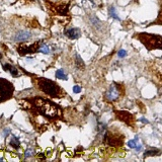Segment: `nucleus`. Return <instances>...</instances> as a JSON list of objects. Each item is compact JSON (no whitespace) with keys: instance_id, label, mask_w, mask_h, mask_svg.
<instances>
[{"instance_id":"obj_1","label":"nucleus","mask_w":162,"mask_h":162,"mask_svg":"<svg viewBox=\"0 0 162 162\" xmlns=\"http://www.w3.org/2000/svg\"><path fill=\"white\" fill-rule=\"evenodd\" d=\"M135 37L140 40V42L145 46L147 50L151 51L154 49H161L162 50V36L141 33L136 34Z\"/></svg>"},{"instance_id":"obj_2","label":"nucleus","mask_w":162,"mask_h":162,"mask_svg":"<svg viewBox=\"0 0 162 162\" xmlns=\"http://www.w3.org/2000/svg\"><path fill=\"white\" fill-rule=\"evenodd\" d=\"M39 86L45 93L49 94L50 96H57L60 91V88L54 81L40 78L39 79Z\"/></svg>"},{"instance_id":"obj_3","label":"nucleus","mask_w":162,"mask_h":162,"mask_svg":"<svg viewBox=\"0 0 162 162\" xmlns=\"http://www.w3.org/2000/svg\"><path fill=\"white\" fill-rule=\"evenodd\" d=\"M37 105L40 106V111L44 112L45 115H49L50 118H53L57 115V108L55 106L53 103L48 102L44 99H40V98H37L36 99Z\"/></svg>"},{"instance_id":"obj_4","label":"nucleus","mask_w":162,"mask_h":162,"mask_svg":"<svg viewBox=\"0 0 162 162\" xmlns=\"http://www.w3.org/2000/svg\"><path fill=\"white\" fill-rule=\"evenodd\" d=\"M13 86L5 79H0V102L6 100L12 95Z\"/></svg>"},{"instance_id":"obj_5","label":"nucleus","mask_w":162,"mask_h":162,"mask_svg":"<svg viewBox=\"0 0 162 162\" xmlns=\"http://www.w3.org/2000/svg\"><path fill=\"white\" fill-rule=\"evenodd\" d=\"M121 94V85L118 83H112L109 90L105 92V99L109 101H115L117 100Z\"/></svg>"},{"instance_id":"obj_6","label":"nucleus","mask_w":162,"mask_h":162,"mask_svg":"<svg viewBox=\"0 0 162 162\" xmlns=\"http://www.w3.org/2000/svg\"><path fill=\"white\" fill-rule=\"evenodd\" d=\"M39 42L34 43V45L31 46H25V45H21L19 46L17 51L20 55H25V54H30V53H34V52L39 51Z\"/></svg>"},{"instance_id":"obj_7","label":"nucleus","mask_w":162,"mask_h":162,"mask_svg":"<svg viewBox=\"0 0 162 162\" xmlns=\"http://www.w3.org/2000/svg\"><path fill=\"white\" fill-rule=\"evenodd\" d=\"M117 117L118 120H121L122 122H125L127 125L132 126L133 125V122H134V118L133 115L130 114L128 112H117Z\"/></svg>"},{"instance_id":"obj_8","label":"nucleus","mask_w":162,"mask_h":162,"mask_svg":"<svg viewBox=\"0 0 162 162\" xmlns=\"http://www.w3.org/2000/svg\"><path fill=\"white\" fill-rule=\"evenodd\" d=\"M65 34L67 36L69 39L71 40H76L81 36V31L79 28H70L65 31Z\"/></svg>"},{"instance_id":"obj_9","label":"nucleus","mask_w":162,"mask_h":162,"mask_svg":"<svg viewBox=\"0 0 162 162\" xmlns=\"http://www.w3.org/2000/svg\"><path fill=\"white\" fill-rule=\"evenodd\" d=\"M31 37V34L28 33V31H19L15 34L14 37V40H17V42H24V40H27L28 39H30Z\"/></svg>"},{"instance_id":"obj_10","label":"nucleus","mask_w":162,"mask_h":162,"mask_svg":"<svg viewBox=\"0 0 162 162\" xmlns=\"http://www.w3.org/2000/svg\"><path fill=\"white\" fill-rule=\"evenodd\" d=\"M3 69H4L5 71H9V73L12 75L13 77L19 76L18 70H17L15 67H13L12 65H10V64H4V65H3Z\"/></svg>"},{"instance_id":"obj_11","label":"nucleus","mask_w":162,"mask_h":162,"mask_svg":"<svg viewBox=\"0 0 162 162\" xmlns=\"http://www.w3.org/2000/svg\"><path fill=\"white\" fill-rule=\"evenodd\" d=\"M56 77L58 79H62V80H67L68 77L67 75L65 74V72L62 70V69H59V70L56 71Z\"/></svg>"},{"instance_id":"obj_12","label":"nucleus","mask_w":162,"mask_h":162,"mask_svg":"<svg viewBox=\"0 0 162 162\" xmlns=\"http://www.w3.org/2000/svg\"><path fill=\"white\" fill-rule=\"evenodd\" d=\"M9 144H10V146L13 147V148H18L19 145H20V142L18 140V138H16L15 136H12V138H11Z\"/></svg>"},{"instance_id":"obj_13","label":"nucleus","mask_w":162,"mask_h":162,"mask_svg":"<svg viewBox=\"0 0 162 162\" xmlns=\"http://www.w3.org/2000/svg\"><path fill=\"white\" fill-rule=\"evenodd\" d=\"M75 62H76V65L78 68H84V63H83L81 57H79V55L75 56Z\"/></svg>"},{"instance_id":"obj_14","label":"nucleus","mask_w":162,"mask_h":162,"mask_svg":"<svg viewBox=\"0 0 162 162\" xmlns=\"http://www.w3.org/2000/svg\"><path fill=\"white\" fill-rule=\"evenodd\" d=\"M58 12H59L60 14H66L67 13V11H68V4L67 5H63V6H59L58 7Z\"/></svg>"},{"instance_id":"obj_15","label":"nucleus","mask_w":162,"mask_h":162,"mask_svg":"<svg viewBox=\"0 0 162 162\" xmlns=\"http://www.w3.org/2000/svg\"><path fill=\"white\" fill-rule=\"evenodd\" d=\"M39 51L42 52V53H44V54H49V53H50L51 50H50V48H49V46H47V45H42V46H40Z\"/></svg>"},{"instance_id":"obj_16","label":"nucleus","mask_w":162,"mask_h":162,"mask_svg":"<svg viewBox=\"0 0 162 162\" xmlns=\"http://www.w3.org/2000/svg\"><path fill=\"white\" fill-rule=\"evenodd\" d=\"M160 152L159 150H148L145 152L144 157H148V156H153V155H158V153Z\"/></svg>"},{"instance_id":"obj_17","label":"nucleus","mask_w":162,"mask_h":162,"mask_svg":"<svg viewBox=\"0 0 162 162\" xmlns=\"http://www.w3.org/2000/svg\"><path fill=\"white\" fill-rule=\"evenodd\" d=\"M139 141V139L138 137H136L134 140H130L128 142V146L130 147V148H132V149H135V147L137 146V142Z\"/></svg>"},{"instance_id":"obj_18","label":"nucleus","mask_w":162,"mask_h":162,"mask_svg":"<svg viewBox=\"0 0 162 162\" xmlns=\"http://www.w3.org/2000/svg\"><path fill=\"white\" fill-rule=\"evenodd\" d=\"M109 15H111L112 18H115V19L120 20V17L118 16L117 12H115V7L112 6L111 8H109Z\"/></svg>"},{"instance_id":"obj_19","label":"nucleus","mask_w":162,"mask_h":162,"mask_svg":"<svg viewBox=\"0 0 162 162\" xmlns=\"http://www.w3.org/2000/svg\"><path fill=\"white\" fill-rule=\"evenodd\" d=\"M33 153L34 151L31 149H28L27 151H25V154H24V157L25 158H28V157H31V155H33Z\"/></svg>"},{"instance_id":"obj_20","label":"nucleus","mask_w":162,"mask_h":162,"mask_svg":"<svg viewBox=\"0 0 162 162\" xmlns=\"http://www.w3.org/2000/svg\"><path fill=\"white\" fill-rule=\"evenodd\" d=\"M126 55H127V52L125 50H120V51H118V56L120 58H124Z\"/></svg>"},{"instance_id":"obj_21","label":"nucleus","mask_w":162,"mask_h":162,"mask_svg":"<svg viewBox=\"0 0 162 162\" xmlns=\"http://www.w3.org/2000/svg\"><path fill=\"white\" fill-rule=\"evenodd\" d=\"M73 92H74V93H80V92H81V87H80V86L75 85L73 87Z\"/></svg>"},{"instance_id":"obj_22","label":"nucleus","mask_w":162,"mask_h":162,"mask_svg":"<svg viewBox=\"0 0 162 162\" xmlns=\"http://www.w3.org/2000/svg\"><path fill=\"white\" fill-rule=\"evenodd\" d=\"M9 134H10V129L9 128H6V129L3 130V136H4V137H7Z\"/></svg>"},{"instance_id":"obj_23","label":"nucleus","mask_w":162,"mask_h":162,"mask_svg":"<svg viewBox=\"0 0 162 162\" xmlns=\"http://www.w3.org/2000/svg\"><path fill=\"white\" fill-rule=\"evenodd\" d=\"M156 24H162V10L160 11V14H159L157 20H156Z\"/></svg>"},{"instance_id":"obj_24","label":"nucleus","mask_w":162,"mask_h":162,"mask_svg":"<svg viewBox=\"0 0 162 162\" xmlns=\"http://www.w3.org/2000/svg\"><path fill=\"white\" fill-rule=\"evenodd\" d=\"M90 1L95 5H101V0H90Z\"/></svg>"},{"instance_id":"obj_25","label":"nucleus","mask_w":162,"mask_h":162,"mask_svg":"<svg viewBox=\"0 0 162 162\" xmlns=\"http://www.w3.org/2000/svg\"><path fill=\"white\" fill-rule=\"evenodd\" d=\"M135 150H136V151H137V152H140L141 150H142V146H141V144H139V145L137 144V146L135 147Z\"/></svg>"},{"instance_id":"obj_26","label":"nucleus","mask_w":162,"mask_h":162,"mask_svg":"<svg viewBox=\"0 0 162 162\" xmlns=\"http://www.w3.org/2000/svg\"><path fill=\"white\" fill-rule=\"evenodd\" d=\"M140 121L142 122V123H144V124H148V123H149L148 120H146V118H141Z\"/></svg>"},{"instance_id":"obj_27","label":"nucleus","mask_w":162,"mask_h":162,"mask_svg":"<svg viewBox=\"0 0 162 162\" xmlns=\"http://www.w3.org/2000/svg\"><path fill=\"white\" fill-rule=\"evenodd\" d=\"M1 58H2V55H1V54H0V60H1Z\"/></svg>"},{"instance_id":"obj_28","label":"nucleus","mask_w":162,"mask_h":162,"mask_svg":"<svg viewBox=\"0 0 162 162\" xmlns=\"http://www.w3.org/2000/svg\"><path fill=\"white\" fill-rule=\"evenodd\" d=\"M0 161H2V158H0Z\"/></svg>"}]
</instances>
